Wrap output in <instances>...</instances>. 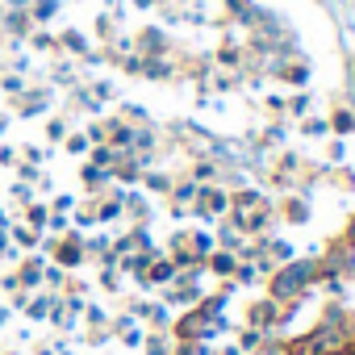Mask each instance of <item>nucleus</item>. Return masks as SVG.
Segmentation results:
<instances>
[{"instance_id": "f257e3e1", "label": "nucleus", "mask_w": 355, "mask_h": 355, "mask_svg": "<svg viewBox=\"0 0 355 355\" xmlns=\"http://www.w3.org/2000/svg\"><path fill=\"white\" fill-rule=\"evenodd\" d=\"M313 276H318V268H313L309 259H301V263H288V268H284V272L272 280V293H276V297H293V293H301V288H305Z\"/></svg>"}, {"instance_id": "f03ea898", "label": "nucleus", "mask_w": 355, "mask_h": 355, "mask_svg": "<svg viewBox=\"0 0 355 355\" xmlns=\"http://www.w3.org/2000/svg\"><path fill=\"white\" fill-rule=\"evenodd\" d=\"M201 205H205V214H222L230 201H226V193H214V189H205V193H201Z\"/></svg>"}, {"instance_id": "7ed1b4c3", "label": "nucleus", "mask_w": 355, "mask_h": 355, "mask_svg": "<svg viewBox=\"0 0 355 355\" xmlns=\"http://www.w3.org/2000/svg\"><path fill=\"white\" fill-rule=\"evenodd\" d=\"M255 201H259L255 193H243V197H239V205H255ZM263 218H268V214H243L239 222H243V226H263Z\"/></svg>"}, {"instance_id": "20e7f679", "label": "nucleus", "mask_w": 355, "mask_h": 355, "mask_svg": "<svg viewBox=\"0 0 355 355\" xmlns=\"http://www.w3.org/2000/svg\"><path fill=\"white\" fill-rule=\"evenodd\" d=\"M214 268H218V272H234V259H230V255H218Z\"/></svg>"}, {"instance_id": "39448f33", "label": "nucleus", "mask_w": 355, "mask_h": 355, "mask_svg": "<svg viewBox=\"0 0 355 355\" xmlns=\"http://www.w3.org/2000/svg\"><path fill=\"white\" fill-rule=\"evenodd\" d=\"M150 280H171V263H155V276Z\"/></svg>"}, {"instance_id": "423d86ee", "label": "nucleus", "mask_w": 355, "mask_h": 355, "mask_svg": "<svg viewBox=\"0 0 355 355\" xmlns=\"http://www.w3.org/2000/svg\"><path fill=\"white\" fill-rule=\"evenodd\" d=\"M334 125H338V130H351V125H355V117H351V113H338V117H334Z\"/></svg>"}, {"instance_id": "0eeeda50", "label": "nucleus", "mask_w": 355, "mask_h": 355, "mask_svg": "<svg viewBox=\"0 0 355 355\" xmlns=\"http://www.w3.org/2000/svg\"><path fill=\"white\" fill-rule=\"evenodd\" d=\"M347 243H351V247H355V222H351V230H347Z\"/></svg>"}, {"instance_id": "6e6552de", "label": "nucleus", "mask_w": 355, "mask_h": 355, "mask_svg": "<svg viewBox=\"0 0 355 355\" xmlns=\"http://www.w3.org/2000/svg\"><path fill=\"white\" fill-rule=\"evenodd\" d=\"M334 355H355V347H343V351H334Z\"/></svg>"}]
</instances>
